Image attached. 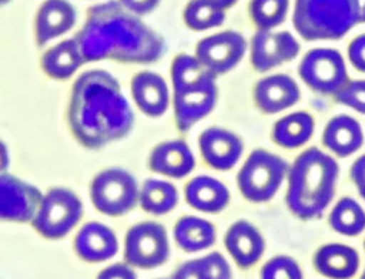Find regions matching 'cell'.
<instances>
[{
  "instance_id": "14",
  "label": "cell",
  "mask_w": 365,
  "mask_h": 279,
  "mask_svg": "<svg viewBox=\"0 0 365 279\" xmlns=\"http://www.w3.org/2000/svg\"><path fill=\"white\" fill-rule=\"evenodd\" d=\"M198 147L204 161L214 169H231L241 158L244 144L241 138L221 127H210L198 137Z\"/></svg>"
},
{
  "instance_id": "12",
  "label": "cell",
  "mask_w": 365,
  "mask_h": 279,
  "mask_svg": "<svg viewBox=\"0 0 365 279\" xmlns=\"http://www.w3.org/2000/svg\"><path fill=\"white\" fill-rule=\"evenodd\" d=\"M299 53V43L288 31L258 30L251 41V64L257 71H268L291 61Z\"/></svg>"
},
{
  "instance_id": "39",
  "label": "cell",
  "mask_w": 365,
  "mask_h": 279,
  "mask_svg": "<svg viewBox=\"0 0 365 279\" xmlns=\"http://www.w3.org/2000/svg\"><path fill=\"white\" fill-rule=\"evenodd\" d=\"M210 1H212L214 4H217L218 7H221V9H224V10L237 3V0H210Z\"/></svg>"
},
{
  "instance_id": "33",
  "label": "cell",
  "mask_w": 365,
  "mask_h": 279,
  "mask_svg": "<svg viewBox=\"0 0 365 279\" xmlns=\"http://www.w3.org/2000/svg\"><path fill=\"white\" fill-rule=\"evenodd\" d=\"M334 95L339 104L365 114V80H348Z\"/></svg>"
},
{
  "instance_id": "37",
  "label": "cell",
  "mask_w": 365,
  "mask_h": 279,
  "mask_svg": "<svg viewBox=\"0 0 365 279\" xmlns=\"http://www.w3.org/2000/svg\"><path fill=\"white\" fill-rule=\"evenodd\" d=\"M351 179L355 184L356 189L365 186V154L355 159L351 167Z\"/></svg>"
},
{
  "instance_id": "25",
  "label": "cell",
  "mask_w": 365,
  "mask_h": 279,
  "mask_svg": "<svg viewBox=\"0 0 365 279\" xmlns=\"http://www.w3.org/2000/svg\"><path fill=\"white\" fill-rule=\"evenodd\" d=\"M314 118L305 111L291 112L279 118L272 127V140L282 148H298L314 134Z\"/></svg>"
},
{
  "instance_id": "8",
  "label": "cell",
  "mask_w": 365,
  "mask_h": 279,
  "mask_svg": "<svg viewBox=\"0 0 365 279\" xmlns=\"http://www.w3.org/2000/svg\"><path fill=\"white\" fill-rule=\"evenodd\" d=\"M138 185L125 169L101 171L90 185V196L96 209L104 215L118 216L131 211L138 202Z\"/></svg>"
},
{
  "instance_id": "3",
  "label": "cell",
  "mask_w": 365,
  "mask_h": 279,
  "mask_svg": "<svg viewBox=\"0 0 365 279\" xmlns=\"http://www.w3.org/2000/svg\"><path fill=\"white\" fill-rule=\"evenodd\" d=\"M338 172V162L319 148L301 152L287 174L289 212L304 221L319 218L334 198Z\"/></svg>"
},
{
  "instance_id": "22",
  "label": "cell",
  "mask_w": 365,
  "mask_h": 279,
  "mask_svg": "<svg viewBox=\"0 0 365 279\" xmlns=\"http://www.w3.org/2000/svg\"><path fill=\"white\" fill-rule=\"evenodd\" d=\"M185 201L197 211L217 214L230 202V191L224 182L210 175H198L185 185Z\"/></svg>"
},
{
  "instance_id": "40",
  "label": "cell",
  "mask_w": 365,
  "mask_h": 279,
  "mask_svg": "<svg viewBox=\"0 0 365 279\" xmlns=\"http://www.w3.org/2000/svg\"><path fill=\"white\" fill-rule=\"evenodd\" d=\"M359 23H365V0H356Z\"/></svg>"
},
{
  "instance_id": "28",
  "label": "cell",
  "mask_w": 365,
  "mask_h": 279,
  "mask_svg": "<svg viewBox=\"0 0 365 279\" xmlns=\"http://www.w3.org/2000/svg\"><path fill=\"white\" fill-rule=\"evenodd\" d=\"M171 279H231V268L221 253L212 252L182 263Z\"/></svg>"
},
{
  "instance_id": "42",
  "label": "cell",
  "mask_w": 365,
  "mask_h": 279,
  "mask_svg": "<svg viewBox=\"0 0 365 279\" xmlns=\"http://www.w3.org/2000/svg\"><path fill=\"white\" fill-rule=\"evenodd\" d=\"M10 0H0V6H3V4H6V3H9Z\"/></svg>"
},
{
  "instance_id": "32",
  "label": "cell",
  "mask_w": 365,
  "mask_h": 279,
  "mask_svg": "<svg viewBox=\"0 0 365 279\" xmlns=\"http://www.w3.org/2000/svg\"><path fill=\"white\" fill-rule=\"evenodd\" d=\"M261 279H302V270L291 256L278 255L262 266Z\"/></svg>"
},
{
  "instance_id": "23",
  "label": "cell",
  "mask_w": 365,
  "mask_h": 279,
  "mask_svg": "<svg viewBox=\"0 0 365 279\" xmlns=\"http://www.w3.org/2000/svg\"><path fill=\"white\" fill-rule=\"evenodd\" d=\"M315 269L332 279H349L359 266L358 252L346 245L327 243L321 246L314 255Z\"/></svg>"
},
{
  "instance_id": "26",
  "label": "cell",
  "mask_w": 365,
  "mask_h": 279,
  "mask_svg": "<svg viewBox=\"0 0 365 279\" xmlns=\"http://www.w3.org/2000/svg\"><path fill=\"white\" fill-rule=\"evenodd\" d=\"M83 61L84 58L76 38H70L46 51L41 58V67L50 77L64 80L73 75Z\"/></svg>"
},
{
  "instance_id": "4",
  "label": "cell",
  "mask_w": 365,
  "mask_h": 279,
  "mask_svg": "<svg viewBox=\"0 0 365 279\" xmlns=\"http://www.w3.org/2000/svg\"><path fill=\"white\" fill-rule=\"evenodd\" d=\"M215 78L195 56L178 54L173 60V102L180 131H188L214 110L218 97Z\"/></svg>"
},
{
  "instance_id": "13",
  "label": "cell",
  "mask_w": 365,
  "mask_h": 279,
  "mask_svg": "<svg viewBox=\"0 0 365 279\" xmlns=\"http://www.w3.org/2000/svg\"><path fill=\"white\" fill-rule=\"evenodd\" d=\"M41 194L37 188L4 172L0 174V219L26 222L31 221Z\"/></svg>"
},
{
  "instance_id": "6",
  "label": "cell",
  "mask_w": 365,
  "mask_h": 279,
  "mask_svg": "<svg viewBox=\"0 0 365 279\" xmlns=\"http://www.w3.org/2000/svg\"><path fill=\"white\" fill-rule=\"evenodd\" d=\"M288 169L287 161L281 157L261 148L254 149L238 172V189L251 202L269 201L279 189Z\"/></svg>"
},
{
  "instance_id": "15",
  "label": "cell",
  "mask_w": 365,
  "mask_h": 279,
  "mask_svg": "<svg viewBox=\"0 0 365 279\" xmlns=\"http://www.w3.org/2000/svg\"><path fill=\"white\" fill-rule=\"evenodd\" d=\"M299 100V87L287 74H272L261 78L254 87L255 105L267 114L281 112Z\"/></svg>"
},
{
  "instance_id": "29",
  "label": "cell",
  "mask_w": 365,
  "mask_h": 279,
  "mask_svg": "<svg viewBox=\"0 0 365 279\" xmlns=\"http://www.w3.org/2000/svg\"><path fill=\"white\" fill-rule=\"evenodd\" d=\"M328 222L335 232L355 236L365 229V211L354 198L344 196L332 208Z\"/></svg>"
},
{
  "instance_id": "7",
  "label": "cell",
  "mask_w": 365,
  "mask_h": 279,
  "mask_svg": "<svg viewBox=\"0 0 365 279\" xmlns=\"http://www.w3.org/2000/svg\"><path fill=\"white\" fill-rule=\"evenodd\" d=\"M83 204L68 188H53L41 195L37 211L31 219L34 229L44 238L66 236L80 221Z\"/></svg>"
},
{
  "instance_id": "9",
  "label": "cell",
  "mask_w": 365,
  "mask_h": 279,
  "mask_svg": "<svg viewBox=\"0 0 365 279\" xmlns=\"http://www.w3.org/2000/svg\"><path fill=\"white\" fill-rule=\"evenodd\" d=\"M168 255L170 243L163 225L147 221L128 229L124 241V258L130 266L157 268L168 259Z\"/></svg>"
},
{
  "instance_id": "18",
  "label": "cell",
  "mask_w": 365,
  "mask_h": 279,
  "mask_svg": "<svg viewBox=\"0 0 365 279\" xmlns=\"http://www.w3.org/2000/svg\"><path fill=\"white\" fill-rule=\"evenodd\" d=\"M131 95L135 105L148 117L163 115L170 104L168 85L154 71H141L133 77Z\"/></svg>"
},
{
  "instance_id": "1",
  "label": "cell",
  "mask_w": 365,
  "mask_h": 279,
  "mask_svg": "<svg viewBox=\"0 0 365 279\" xmlns=\"http://www.w3.org/2000/svg\"><path fill=\"white\" fill-rule=\"evenodd\" d=\"M76 41L84 61L114 58L124 63H151L165 50L164 40L157 33L114 1L90 10Z\"/></svg>"
},
{
  "instance_id": "27",
  "label": "cell",
  "mask_w": 365,
  "mask_h": 279,
  "mask_svg": "<svg viewBox=\"0 0 365 279\" xmlns=\"http://www.w3.org/2000/svg\"><path fill=\"white\" fill-rule=\"evenodd\" d=\"M138 202L145 212L164 215L178 204V191L168 181L151 178L143 184L138 192Z\"/></svg>"
},
{
  "instance_id": "38",
  "label": "cell",
  "mask_w": 365,
  "mask_h": 279,
  "mask_svg": "<svg viewBox=\"0 0 365 279\" xmlns=\"http://www.w3.org/2000/svg\"><path fill=\"white\" fill-rule=\"evenodd\" d=\"M9 161H10V157H9L7 147H6L4 142L0 140V174L4 172V169L9 167Z\"/></svg>"
},
{
  "instance_id": "5",
  "label": "cell",
  "mask_w": 365,
  "mask_h": 279,
  "mask_svg": "<svg viewBox=\"0 0 365 279\" xmlns=\"http://www.w3.org/2000/svg\"><path fill=\"white\" fill-rule=\"evenodd\" d=\"M294 27L308 41L338 40L359 23L356 0H295Z\"/></svg>"
},
{
  "instance_id": "2",
  "label": "cell",
  "mask_w": 365,
  "mask_h": 279,
  "mask_svg": "<svg viewBox=\"0 0 365 279\" xmlns=\"http://www.w3.org/2000/svg\"><path fill=\"white\" fill-rule=\"evenodd\" d=\"M70 120L78 141L94 148L127 135L134 115L117 80L97 70L78 78L73 90Z\"/></svg>"
},
{
  "instance_id": "10",
  "label": "cell",
  "mask_w": 365,
  "mask_h": 279,
  "mask_svg": "<svg viewBox=\"0 0 365 279\" xmlns=\"http://www.w3.org/2000/svg\"><path fill=\"white\" fill-rule=\"evenodd\" d=\"M302 81L319 94H335L348 81L346 65L339 51L314 48L308 51L298 68Z\"/></svg>"
},
{
  "instance_id": "17",
  "label": "cell",
  "mask_w": 365,
  "mask_h": 279,
  "mask_svg": "<svg viewBox=\"0 0 365 279\" xmlns=\"http://www.w3.org/2000/svg\"><path fill=\"white\" fill-rule=\"evenodd\" d=\"M77 255L86 262H104L118 251V241L111 228L101 222H87L74 239Z\"/></svg>"
},
{
  "instance_id": "31",
  "label": "cell",
  "mask_w": 365,
  "mask_h": 279,
  "mask_svg": "<svg viewBox=\"0 0 365 279\" xmlns=\"http://www.w3.org/2000/svg\"><path fill=\"white\" fill-rule=\"evenodd\" d=\"M288 0H251L250 14L259 30H272L285 20Z\"/></svg>"
},
{
  "instance_id": "21",
  "label": "cell",
  "mask_w": 365,
  "mask_h": 279,
  "mask_svg": "<svg viewBox=\"0 0 365 279\" xmlns=\"http://www.w3.org/2000/svg\"><path fill=\"white\" fill-rule=\"evenodd\" d=\"M322 144L335 155L348 157L364 144L362 127L355 118L346 114L335 115L324 128Z\"/></svg>"
},
{
  "instance_id": "11",
  "label": "cell",
  "mask_w": 365,
  "mask_h": 279,
  "mask_svg": "<svg viewBox=\"0 0 365 279\" xmlns=\"http://www.w3.org/2000/svg\"><path fill=\"white\" fill-rule=\"evenodd\" d=\"M247 43L237 31H221L202 38L195 48V58L215 77L232 70L244 57Z\"/></svg>"
},
{
  "instance_id": "24",
  "label": "cell",
  "mask_w": 365,
  "mask_h": 279,
  "mask_svg": "<svg viewBox=\"0 0 365 279\" xmlns=\"http://www.w3.org/2000/svg\"><path fill=\"white\" fill-rule=\"evenodd\" d=\"M174 239L185 252L204 251L215 242V228L207 219L187 215L174 225Z\"/></svg>"
},
{
  "instance_id": "30",
  "label": "cell",
  "mask_w": 365,
  "mask_h": 279,
  "mask_svg": "<svg viewBox=\"0 0 365 279\" xmlns=\"http://www.w3.org/2000/svg\"><path fill=\"white\" fill-rule=\"evenodd\" d=\"M225 20L224 9L210 0H191L184 10L185 24L197 31L220 26Z\"/></svg>"
},
{
  "instance_id": "34",
  "label": "cell",
  "mask_w": 365,
  "mask_h": 279,
  "mask_svg": "<svg viewBox=\"0 0 365 279\" xmlns=\"http://www.w3.org/2000/svg\"><path fill=\"white\" fill-rule=\"evenodd\" d=\"M348 57L351 64L358 70L365 73V34L355 37L348 47Z\"/></svg>"
},
{
  "instance_id": "20",
  "label": "cell",
  "mask_w": 365,
  "mask_h": 279,
  "mask_svg": "<svg viewBox=\"0 0 365 279\" xmlns=\"http://www.w3.org/2000/svg\"><path fill=\"white\" fill-rule=\"evenodd\" d=\"M76 23V10L67 0H46L36 16V40L43 46L67 33Z\"/></svg>"
},
{
  "instance_id": "36",
  "label": "cell",
  "mask_w": 365,
  "mask_h": 279,
  "mask_svg": "<svg viewBox=\"0 0 365 279\" xmlns=\"http://www.w3.org/2000/svg\"><path fill=\"white\" fill-rule=\"evenodd\" d=\"M121 6L135 16H143L153 11L160 0H120Z\"/></svg>"
},
{
  "instance_id": "35",
  "label": "cell",
  "mask_w": 365,
  "mask_h": 279,
  "mask_svg": "<svg viewBox=\"0 0 365 279\" xmlns=\"http://www.w3.org/2000/svg\"><path fill=\"white\" fill-rule=\"evenodd\" d=\"M97 279H137V276L128 263H114L100 270Z\"/></svg>"
},
{
  "instance_id": "19",
  "label": "cell",
  "mask_w": 365,
  "mask_h": 279,
  "mask_svg": "<svg viewBox=\"0 0 365 279\" xmlns=\"http://www.w3.org/2000/svg\"><path fill=\"white\" fill-rule=\"evenodd\" d=\"M225 248L241 268H250L259 260L265 242L261 232L248 221L234 222L225 233Z\"/></svg>"
},
{
  "instance_id": "41",
  "label": "cell",
  "mask_w": 365,
  "mask_h": 279,
  "mask_svg": "<svg viewBox=\"0 0 365 279\" xmlns=\"http://www.w3.org/2000/svg\"><path fill=\"white\" fill-rule=\"evenodd\" d=\"M358 192H359V195H361V196L365 199V186L359 188V189H358Z\"/></svg>"
},
{
  "instance_id": "16",
  "label": "cell",
  "mask_w": 365,
  "mask_h": 279,
  "mask_svg": "<svg viewBox=\"0 0 365 279\" xmlns=\"http://www.w3.org/2000/svg\"><path fill=\"white\" fill-rule=\"evenodd\" d=\"M148 167L157 174L170 178H182L194 169L195 158L185 141L168 140L153 148Z\"/></svg>"
},
{
  "instance_id": "43",
  "label": "cell",
  "mask_w": 365,
  "mask_h": 279,
  "mask_svg": "<svg viewBox=\"0 0 365 279\" xmlns=\"http://www.w3.org/2000/svg\"><path fill=\"white\" fill-rule=\"evenodd\" d=\"M170 279H171V278H170Z\"/></svg>"
}]
</instances>
